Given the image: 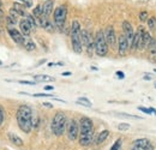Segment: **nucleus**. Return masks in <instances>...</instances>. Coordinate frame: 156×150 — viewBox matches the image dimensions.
<instances>
[{"label": "nucleus", "instance_id": "f257e3e1", "mask_svg": "<svg viewBox=\"0 0 156 150\" xmlns=\"http://www.w3.org/2000/svg\"><path fill=\"white\" fill-rule=\"evenodd\" d=\"M16 119L20 130L24 133H30L33 129V109L27 105H22L17 109Z\"/></svg>", "mask_w": 156, "mask_h": 150}, {"label": "nucleus", "instance_id": "f03ea898", "mask_svg": "<svg viewBox=\"0 0 156 150\" xmlns=\"http://www.w3.org/2000/svg\"><path fill=\"white\" fill-rule=\"evenodd\" d=\"M71 42L73 52L80 54L83 52V43H82V29L78 20H73L71 25Z\"/></svg>", "mask_w": 156, "mask_h": 150}, {"label": "nucleus", "instance_id": "7ed1b4c3", "mask_svg": "<svg viewBox=\"0 0 156 150\" xmlns=\"http://www.w3.org/2000/svg\"><path fill=\"white\" fill-rule=\"evenodd\" d=\"M66 126H67V121H66V115L64 112H57L55 115L53 116V120H52V131L53 133L60 137L64 134V132L66 130Z\"/></svg>", "mask_w": 156, "mask_h": 150}, {"label": "nucleus", "instance_id": "20e7f679", "mask_svg": "<svg viewBox=\"0 0 156 150\" xmlns=\"http://www.w3.org/2000/svg\"><path fill=\"white\" fill-rule=\"evenodd\" d=\"M95 53L98 56H106L108 53V43L105 38V31L98 30L95 35Z\"/></svg>", "mask_w": 156, "mask_h": 150}, {"label": "nucleus", "instance_id": "39448f33", "mask_svg": "<svg viewBox=\"0 0 156 150\" xmlns=\"http://www.w3.org/2000/svg\"><path fill=\"white\" fill-rule=\"evenodd\" d=\"M66 15H67V9L64 5L57 7L55 11H54V24L60 30L64 28V24H65V20H66Z\"/></svg>", "mask_w": 156, "mask_h": 150}, {"label": "nucleus", "instance_id": "423d86ee", "mask_svg": "<svg viewBox=\"0 0 156 150\" xmlns=\"http://www.w3.org/2000/svg\"><path fill=\"white\" fill-rule=\"evenodd\" d=\"M66 132H67V137L70 141H76L79 136V124L75 119L69 120L67 126H66Z\"/></svg>", "mask_w": 156, "mask_h": 150}, {"label": "nucleus", "instance_id": "0eeeda50", "mask_svg": "<svg viewBox=\"0 0 156 150\" xmlns=\"http://www.w3.org/2000/svg\"><path fill=\"white\" fill-rule=\"evenodd\" d=\"M94 131V124L93 120L88 116H82L79 120V133Z\"/></svg>", "mask_w": 156, "mask_h": 150}, {"label": "nucleus", "instance_id": "6e6552de", "mask_svg": "<svg viewBox=\"0 0 156 150\" xmlns=\"http://www.w3.org/2000/svg\"><path fill=\"white\" fill-rule=\"evenodd\" d=\"M122 29H124V35L127 38V42H129V46L131 47L132 46V41L135 38V33H133V28H132V24L129 22V20H124L122 22Z\"/></svg>", "mask_w": 156, "mask_h": 150}, {"label": "nucleus", "instance_id": "1a4fd4ad", "mask_svg": "<svg viewBox=\"0 0 156 150\" xmlns=\"http://www.w3.org/2000/svg\"><path fill=\"white\" fill-rule=\"evenodd\" d=\"M130 46H129V42H127V38L125 35H120L118 38V53L120 56H125L127 54V51H129Z\"/></svg>", "mask_w": 156, "mask_h": 150}, {"label": "nucleus", "instance_id": "9d476101", "mask_svg": "<svg viewBox=\"0 0 156 150\" xmlns=\"http://www.w3.org/2000/svg\"><path fill=\"white\" fill-rule=\"evenodd\" d=\"M37 19V23H39L40 27H42L46 31H48V33H54V24L52 23V20L48 18L47 16H42V17H40V18H36Z\"/></svg>", "mask_w": 156, "mask_h": 150}, {"label": "nucleus", "instance_id": "9b49d317", "mask_svg": "<svg viewBox=\"0 0 156 150\" xmlns=\"http://www.w3.org/2000/svg\"><path fill=\"white\" fill-rule=\"evenodd\" d=\"M105 38H106V41L108 43V46L111 47H115L117 45V35H115V31L113 29V27H108L105 31Z\"/></svg>", "mask_w": 156, "mask_h": 150}, {"label": "nucleus", "instance_id": "f8f14e48", "mask_svg": "<svg viewBox=\"0 0 156 150\" xmlns=\"http://www.w3.org/2000/svg\"><path fill=\"white\" fill-rule=\"evenodd\" d=\"M78 137H79V144L82 147H89L93 143V139H94V131L79 133Z\"/></svg>", "mask_w": 156, "mask_h": 150}, {"label": "nucleus", "instance_id": "ddd939ff", "mask_svg": "<svg viewBox=\"0 0 156 150\" xmlns=\"http://www.w3.org/2000/svg\"><path fill=\"white\" fill-rule=\"evenodd\" d=\"M150 144V141L148 138H138L136 141H133L131 150H145Z\"/></svg>", "mask_w": 156, "mask_h": 150}, {"label": "nucleus", "instance_id": "4468645a", "mask_svg": "<svg viewBox=\"0 0 156 150\" xmlns=\"http://www.w3.org/2000/svg\"><path fill=\"white\" fill-rule=\"evenodd\" d=\"M7 33H9V35L11 36V38L16 42V43H18V45H23V41H24V35L18 31L17 29H15L13 27H9V29H7Z\"/></svg>", "mask_w": 156, "mask_h": 150}, {"label": "nucleus", "instance_id": "2eb2a0df", "mask_svg": "<svg viewBox=\"0 0 156 150\" xmlns=\"http://www.w3.org/2000/svg\"><path fill=\"white\" fill-rule=\"evenodd\" d=\"M20 33L24 35V36H29L30 35V33H31V25L29 24V22H28V19H22L20 23Z\"/></svg>", "mask_w": 156, "mask_h": 150}, {"label": "nucleus", "instance_id": "dca6fc26", "mask_svg": "<svg viewBox=\"0 0 156 150\" xmlns=\"http://www.w3.org/2000/svg\"><path fill=\"white\" fill-rule=\"evenodd\" d=\"M53 6H54V2L53 0H46L42 5V12H43V16H47L49 17L52 11H53Z\"/></svg>", "mask_w": 156, "mask_h": 150}, {"label": "nucleus", "instance_id": "f3484780", "mask_svg": "<svg viewBox=\"0 0 156 150\" xmlns=\"http://www.w3.org/2000/svg\"><path fill=\"white\" fill-rule=\"evenodd\" d=\"M22 46H23L28 52H33V51L36 49V45H35V42L29 38V36H24V41H23V45H22Z\"/></svg>", "mask_w": 156, "mask_h": 150}, {"label": "nucleus", "instance_id": "a211bd4d", "mask_svg": "<svg viewBox=\"0 0 156 150\" xmlns=\"http://www.w3.org/2000/svg\"><path fill=\"white\" fill-rule=\"evenodd\" d=\"M7 137H9V141H10L12 144H15V145H17V147H23V144H24L23 139H22L20 137H18L16 133L9 132V133H7Z\"/></svg>", "mask_w": 156, "mask_h": 150}, {"label": "nucleus", "instance_id": "6ab92c4d", "mask_svg": "<svg viewBox=\"0 0 156 150\" xmlns=\"http://www.w3.org/2000/svg\"><path fill=\"white\" fill-rule=\"evenodd\" d=\"M108 136H109V131H108V130H103V131H101L98 134V138H96V141H95V144H96V145L102 144V143L108 138Z\"/></svg>", "mask_w": 156, "mask_h": 150}, {"label": "nucleus", "instance_id": "aec40b11", "mask_svg": "<svg viewBox=\"0 0 156 150\" xmlns=\"http://www.w3.org/2000/svg\"><path fill=\"white\" fill-rule=\"evenodd\" d=\"M147 48H148L150 55L153 56V58H155L156 60V38H151V41H150V43L148 45Z\"/></svg>", "mask_w": 156, "mask_h": 150}, {"label": "nucleus", "instance_id": "412c9836", "mask_svg": "<svg viewBox=\"0 0 156 150\" xmlns=\"http://www.w3.org/2000/svg\"><path fill=\"white\" fill-rule=\"evenodd\" d=\"M12 7L18 12L20 16H27V11H25L27 6H25V5H22V4H18V2H15Z\"/></svg>", "mask_w": 156, "mask_h": 150}, {"label": "nucleus", "instance_id": "4be33fe9", "mask_svg": "<svg viewBox=\"0 0 156 150\" xmlns=\"http://www.w3.org/2000/svg\"><path fill=\"white\" fill-rule=\"evenodd\" d=\"M34 79H35V82H53V80H54V78H53V77L47 76V75L34 76Z\"/></svg>", "mask_w": 156, "mask_h": 150}, {"label": "nucleus", "instance_id": "5701e85b", "mask_svg": "<svg viewBox=\"0 0 156 150\" xmlns=\"http://www.w3.org/2000/svg\"><path fill=\"white\" fill-rule=\"evenodd\" d=\"M25 18L28 19V22H29V24L31 25L33 30H35V29H36V27L39 25V23H37V19H36V17H35L34 15H27V16H25Z\"/></svg>", "mask_w": 156, "mask_h": 150}, {"label": "nucleus", "instance_id": "b1692460", "mask_svg": "<svg viewBox=\"0 0 156 150\" xmlns=\"http://www.w3.org/2000/svg\"><path fill=\"white\" fill-rule=\"evenodd\" d=\"M142 38H143V45H144V48H147L148 47V45L150 43V41H151V36H150V34L148 33V31H144L143 30V34H142Z\"/></svg>", "mask_w": 156, "mask_h": 150}, {"label": "nucleus", "instance_id": "393cba45", "mask_svg": "<svg viewBox=\"0 0 156 150\" xmlns=\"http://www.w3.org/2000/svg\"><path fill=\"white\" fill-rule=\"evenodd\" d=\"M77 103H79V105H82V106H84V107H91V102L87 98V97H79L77 100Z\"/></svg>", "mask_w": 156, "mask_h": 150}, {"label": "nucleus", "instance_id": "a878e982", "mask_svg": "<svg viewBox=\"0 0 156 150\" xmlns=\"http://www.w3.org/2000/svg\"><path fill=\"white\" fill-rule=\"evenodd\" d=\"M33 15H34L36 18H40V17H42V16H43V12H42V6H41V5H37V6L35 7V10L33 11Z\"/></svg>", "mask_w": 156, "mask_h": 150}, {"label": "nucleus", "instance_id": "bb28decb", "mask_svg": "<svg viewBox=\"0 0 156 150\" xmlns=\"http://www.w3.org/2000/svg\"><path fill=\"white\" fill-rule=\"evenodd\" d=\"M155 25H156V18L155 17H150V18H148V27H149V29H150V30L155 29Z\"/></svg>", "mask_w": 156, "mask_h": 150}, {"label": "nucleus", "instance_id": "cd10ccee", "mask_svg": "<svg viewBox=\"0 0 156 150\" xmlns=\"http://www.w3.org/2000/svg\"><path fill=\"white\" fill-rule=\"evenodd\" d=\"M119 131H127L130 129V124H126V123H121L117 126Z\"/></svg>", "mask_w": 156, "mask_h": 150}, {"label": "nucleus", "instance_id": "c85d7f7f", "mask_svg": "<svg viewBox=\"0 0 156 150\" xmlns=\"http://www.w3.org/2000/svg\"><path fill=\"white\" fill-rule=\"evenodd\" d=\"M121 144H122V141L119 138V139H117V141H115V143L112 145L111 150H119L120 148H121Z\"/></svg>", "mask_w": 156, "mask_h": 150}, {"label": "nucleus", "instance_id": "c756f323", "mask_svg": "<svg viewBox=\"0 0 156 150\" xmlns=\"http://www.w3.org/2000/svg\"><path fill=\"white\" fill-rule=\"evenodd\" d=\"M6 20H7V23L10 24V25H16L17 24V18H15V17H12V16H9L7 18H6Z\"/></svg>", "mask_w": 156, "mask_h": 150}, {"label": "nucleus", "instance_id": "7c9ffc66", "mask_svg": "<svg viewBox=\"0 0 156 150\" xmlns=\"http://www.w3.org/2000/svg\"><path fill=\"white\" fill-rule=\"evenodd\" d=\"M148 12L147 11H142L140 13H139V19L142 20V22H145V20H148Z\"/></svg>", "mask_w": 156, "mask_h": 150}, {"label": "nucleus", "instance_id": "2f4dec72", "mask_svg": "<svg viewBox=\"0 0 156 150\" xmlns=\"http://www.w3.org/2000/svg\"><path fill=\"white\" fill-rule=\"evenodd\" d=\"M137 109L138 111H140V112L145 113V114H151V111H150V108H145V107H137Z\"/></svg>", "mask_w": 156, "mask_h": 150}, {"label": "nucleus", "instance_id": "473e14b6", "mask_svg": "<svg viewBox=\"0 0 156 150\" xmlns=\"http://www.w3.org/2000/svg\"><path fill=\"white\" fill-rule=\"evenodd\" d=\"M4 119H5V112H4L2 107L0 106V126H1L2 123H4Z\"/></svg>", "mask_w": 156, "mask_h": 150}, {"label": "nucleus", "instance_id": "72a5a7b5", "mask_svg": "<svg viewBox=\"0 0 156 150\" xmlns=\"http://www.w3.org/2000/svg\"><path fill=\"white\" fill-rule=\"evenodd\" d=\"M10 16H12V17H15V18H17V17H18L20 15H18V12H17V11H16V10H15V9L12 7V9L10 10Z\"/></svg>", "mask_w": 156, "mask_h": 150}, {"label": "nucleus", "instance_id": "f704fd0d", "mask_svg": "<svg viewBox=\"0 0 156 150\" xmlns=\"http://www.w3.org/2000/svg\"><path fill=\"white\" fill-rule=\"evenodd\" d=\"M34 97H53V95L49 94H34Z\"/></svg>", "mask_w": 156, "mask_h": 150}, {"label": "nucleus", "instance_id": "c9c22d12", "mask_svg": "<svg viewBox=\"0 0 156 150\" xmlns=\"http://www.w3.org/2000/svg\"><path fill=\"white\" fill-rule=\"evenodd\" d=\"M115 75L118 76V78H119V79H124V78H125V73H124V72H121V71H117V72H115Z\"/></svg>", "mask_w": 156, "mask_h": 150}, {"label": "nucleus", "instance_id": "e433bc0d", "mask_svg": "<svg viewBox=\"0 0 156 150\" xmlns=\"http://www.w3.org/2000/svg\"><path fill=\"white\" fill-rule=\"evenodd\" d=\"M23 4H24L27 7H31V6H33V1H31V0H24Z\"/></svg>", "mask_w": 156, "mask_h": 150}, {"label": "nucleus", "instance_id": "4c0bfd02", "mask_svg": "<svg viewBox=\"0 0 156 150\" xmlns=\"http://www.w3.org/2000/svg\"><path fill=\"white\" fill-rule=\"evenodd\" d=\"M20 84H28V85H33L35 84V82H29V80H20Z\"/></svg>", "mask_w": 156, "mask_h": 150}, {"label": "nucleus", "instance_id": "58836bf2", "mask_svg": "<svg viewBox=\"0 0 156 150\" xmlns=\"http://www.w3.org/2000/svg\"><path fill=\"white\" fill-rule=\"evenodd\" d=\"M143 79H144V80H151V79H153V76H151V75H148V73H147V75H144Z\"/></svg>", "mask_w": 156, "mask_h": 150}, {"label": "nucleus", "instance_id": "ea45409f", "mask_svg": "<svg viewBox=\"0 0 156 150\" xmlns=\"http://www.w3.org/2000/svg\"><path fill=\"white\" fill-rule=\"evenodd\" d=\"M54 89V87H52V85H47V87H44V90H47V91H51V90H53Z\"/></svg>", "mask_w": 156, "mask_h": 150}, {"label": "nucleus", "instance_id": "a19ab883", "mask_svg": "<svg viewBox=\"0 0 156 150\" xmlns=\"http://www.w3.org/2000/svg\"><path fill=\"white\" fill-rule=\"evenodd\" d=\"M43 106L47 107V108H53V105H52V103H48V102H44Z\"/></svg>", "mask_w": 156, "mask_h": 150}, {"label": "nucleus", "instance_id": "79ce46f5", "mask_svg": "<svg viewBox=\"0 0 156 150\" xmlns=\"http://www.w3.org/2000/svg\"><path fill=\"white\" fill-rule=\"evenodd\" d=\"M145 150H154V145L150 143V144H149V147H148V148H147Z\"/></svg>", "mask_w": 156, "mask_h": 150}, {"label": "nucleus", "instance_id": "37998d69", "mask_svg": "<svg viewBox=\"0 0 156 150\" xmlns=\"http://www.w3.org/2000/svg\"><path fill=\"white\" fill-rule=\"evenodd\" d=\"M62 76H71V72H62Z\"/></svg>", "mask_w": 156, "mask_h": 150}, {"label": "nucleus", "instance_id": "c03bdc74", "mask_svg": "<svg viewBox=\"0 0 156 150\" xmlns=\"http://www.w3.org/2000/svg\"><path fill=\"white\" fill-rule=\"evenodd\" d=\"M1 5H2V2H1V0H0V7H1Z\"/></svg>", "mask_w": 156, "mask_h": 150}, {"label": "nucleus", "instance_id": "a18cd8bd", "mask_svg": "<svg viewBox=\"0 0 156 150\" xmlns=\"http://www.w3.org/2000/svg\"><path fill=\"white\" fill-rule=\"evenodd\" d=\"M20 1H22V2H23V1H24V0H20Z\"/></svg>", "mask_w": 156, "mask_h": 150}, {"label": "nucleus", "instance_id": "49530a36", "mask_svg": "<svg viewBox=\"0 0 156 150\" xmlns=\"http://www.w3.org/2000/svg\"><path fill=\"white\" fill-rule=\"evenodd\" d=\"M155 88H156V82H155Z\"/></svg>", "mask_w": 156, "mask_h": 150}, {"label": "nucleus", "instance_id": "de8ad7c7", "mask_svg": "<svg viewBox=\"0 0 156 150\" xmlns=\"http://www.w3.org/2000/svg\"><path fill=\"white\" fill-rule=\"evenodd\" d=\"M154 71H155V72H156V69H155V70H154Z\"/></svg>", "mask_w": 156, "mask_h": 150}, {"label": "nucleus", "instance_id": "09e8293b", "mask_svg": "<svg viewBox=\"0 0 156 150\" xmlns=\"http://www.w3.org/2000/svg\"><path fill=\"white\" fill-rule=\"evenodd\" d=\"M0 65H1V61H0Z\"/></svg>", "mask_w": 156, "mask_h": 150}]
</instances>
